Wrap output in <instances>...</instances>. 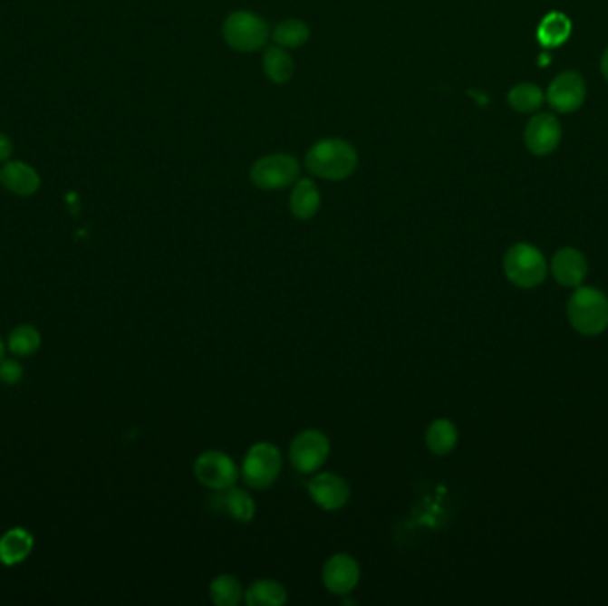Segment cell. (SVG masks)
<instances>
[{
    "label": "cell",
    "mask_w": 608,
    "mask_h": 606,
    "mask_svg": "<svg viewBox=\"0 0 608 606\" xmlns=\"http://www.w3.org/2000/svg\"><path fill=\"white\" fill-rule=\"evenodd\" d=\"M304 168L315 178L342 182L354 175L358 168V151L349 140L340 138L317 140L306 151Z\"/></svg>",
    "instance_id": "cell-1"
},
{
    "label": "cell",
    "mask_w": 608,
    "mask_h": 606,
    "mask_svg": "<svg viewBox=\"0 0 608 606\" xmlns=\"http://www.w3.org/2000/svg\"><path fill=\"white\" fill-rule=\"evenodd\" d=\"M567 319L584 336L602 334L608 327L607 295L593 286H576L567 301Z\"/></svg>",
    "instance_id": "cell-2"
},
{
    "label": "cell",
    "mask_w": 608,
    "mask_h": 606,
    "mask_svg": "<svg viewBox=\"0 0 608 606\" xmlns=\"http://www.w3.org/2000/svg\"><path fill=\"white\" fill-rule=\"evenodd\" d=\"M223 38L236 52H256L265 47L271 38L267 22L251 11H235L223 24Z\"/></svg>",
    "instance_id": "cell-3"
},
{
    "label": "cell",
    "mask_w": 608,
    "mask_h": 606,
    "mask_svg": "<svg viewBox=\"0 0 608 606\" xmlns=\"http://www.w3.org/2000/svg\"><path fill=\"white\" fill-rule=\"evenodd\" d=\"M504 273L516 286L534 288L546 278L548 265L536 245L519 242L507 249L504 256Z\"/></svg>",
    "instance_id": "cell-4"
},
{
    "label": "cell",
    "mask_w": 608,
    "mask_h": 606,
    "mask_svg": "<svg viewBox=\"0 0 608 606\" xmlns=\"http://www.w3.org/2000/svg\"><path fill=\"white\" fill-rule=\"evenodd\" d=\"M283 457L280 448L269 441L255 443L244 456L240 476L251 489H267L280 476Z\"/></svg>",
    "instance_id": "cell-5"
},
{
    "label": "cell",
    "mask_w": 608,
    "mask_h": 606,
    "mask_svg": "<svg viewBox=\"0 0 608 606\" xmlns=\"http://www.w3.org/2000/svg\"><path fill=\"white\" fill-rule=\"evenodd\" d=\"M301 164L294 155L271 153L260 157L249 171L251 184L260 190H283L299 180Z\"/></svg>",
    "instance_id": "cell-6"
},
{
    "label": "cell",
    "mask_w": 608,
    "mask_h": 606,
    "mask_svg": "<svg viewBox=\"0 0 608 606\" xmlns=\"http://www.w3.org/2000/svg\"><path fill=\"white\" fill-rule=\"evenodd\" d=\"M329 452H331V443H329L328 436L323 430L306 428L292 439L288 457H290V465L295 471L303 475H310V473H317L326 465Z\"/></svg>",
    "instance_id": "cell-7"
},
{
    "label": "cell",
    "mask_w": 608,
    "mask_h": 606,
    "mask_svg": "<svg viewBox=\"0 0 608 606\" xmlns=\"http://www.w3.org/2000/svg\"><path fill=\"white\" fill-rule=\"evenodd\" d=\"M194 475L201 486L219 493L234 487L240 469L228 454L221 450H205L194 461Z\"/></svg>",
    "instance_id": "cell-8"
},
{
    "label": "cell",
    "mask_w": 608,
    "mask_h": 606,
    "mask_svg": "<svg viewBox=\"0 0 608 606\" xmlns=\"http://www.w3.org/2000/svg\"><path fill=\"white\" fill-rule=\"evenodd\" d=\"M306 487L314 504L328 513L343 509L351 498V487L345 478L331 471L317 473L308 480Z\"/></svg>",
    "instance_id": "cell-9"
},
{
    "label": "cell",
    "mask_w": 608,
    "mask_h": 606,
    "mask_svg": "<svg viewBox=\"0 0 608 606\" xmlns=\"http://www.w3.org/2000/svg\"><path fill=\"white\" fill-rule=\"evenodd\" d=\"M362 578L358 560L347 553H336L329 557L323 567V583L331 594L347 596L351 594Z\"/></svg>",
    "instance_id": "cell-10"
},
{
    "label": "cell",
    "mask_w": 608,
    "mask_h": 606,
    "mask_svg": "<svg viewBox=\"0 0 608 606\" xmlns=\"http://www.w3.org/2000/svg\"><path fill=\"white\" fill-rule=\"evenodd\" d=\"M561 123L552 114L534 116L525 129V144L537 157H546L554 153L561 144Z\"/></svg>",
    "instance_id": "cell-11"
},
{
    "label": "cell",
    "mask_w": 608,
    "mask_h": 606,
    "mask_svg": "<svg viewBox=\"0 0 608 606\" xmlns=\"http://www.w3.org/2000/svg\"><path fill=\"white\" fill-rule=\"evenodd\" d=\"M546 98L557 112H574L585 100V81L576 72H564L550 84Z\"/></svg>",
    "instance_id": "cell-12"
},
{
    "label": "cell",
    "mask_w": 608,
    "mask_h": 606,
    "mask_svg": "<svg viewBox=\"0 0 608 606\" xmlns=\"http://www.w3.org/2000/svg\"><path fill=\"white\" fill-rule=\"evenodd\" d=\"M552 274L562 286L576 288L587 276V260L574 247H562L552 258Z\"/></svg>",
    "instance_id": "cell-13"
},
{
    "label": "cell",
    "mask_w": 608,
    "mask_h": 606,
    "mask_svg": "<svg viewBox=\"0 0 608 606\" xmlns=\"http://www.w3.org/2000/svg\"><path fill=\"white\" fill-rule=\"evenodd\" d=\"M290 214L299 221H308L317 216L321 208V190L310 178H299L288 197Z\"/></svg>",
    "instance_id": "cell-14"
},
{
    "label": "cell",
    "mask_w": 608,
    "mask_h": 606,
    "mask_svg": "<svg viewBox=\"0 0 608 606\" xmlns=\"http://www.w3.org/2000/svg\"><path fill=\"white\" fill-rule=\"evenodd\" d=\"M0 182L7 190L18 194V196H29L38 190L40 187V177L33 168L22 162H9L0 171Z\"/></svg>",
    "instance_id": "cell-15"
},
{
    "label": "cell",
    "mask_w": 608,
    "mask_h": 606,
    "mask_svg": "<svg viewBox=\"0 0 608 606\" xmlns=\"http://www.w3.org/2000/svg\"><path fill=\"white\" fill-rule=\"evenodd\" d=\"M459 439L458 427L449 418H438L427 427L425 445L434 456H449Z\"/></svg>",
    "instance_id": "cell-16"
},
{
    "label": "cell",
    "mask_w": 608,
    "mask_h": 606,
    "mask_svg": "<svg viewBox=\"0 0 608 606\" xmlns=\"http://www.w3.org/2000/svg\"><path fill=\"white\" fill-rule=\"evenodd\" d=\"M286 600V589L271 578L256 580L244 591V603L249 606H283Z\"/></svg>",
    "instance_id": "cell-17"
},
{
    "label": "cell",
    "mask_w": 608,
    "mask_h": 606,
    "mask_svg": "<svg viewBox=\"0 0 608 606\" xmlns=\"http://www.w3.org/2000/svg\"><path fill=\"white\" fill-rule=\"evenodd\" d=\"M33 535L25 528H13L0 539V562L4 565H14L27 559L33 550Z\"/></svg>",
    "instance_id": "cell-18"
},
{
    "label": "cell",
    "mask_w": 608,
    "mask_h": 606,
    "mask_svg": "<svg viewBox=\"0 0 608 606\" xmlns=\"http://www.w3.org/2000/svg\"><path fill=\"white\" fill-rule=\"evenodd\" d=\"M221 498V509L228 514L230 517H234L235 521L238 523H251L255 514H256V504L253 500V496L240 489V487H228L225 491H219Z\"/></svg>",
    "instance_id": "cell-19"
},
{
    "label": "cell",
    "mask_w": 608,
    "mask_h": 606,
    "mask_svg": "<svg viewBox=\"0 0 608 606\" xmlns=\"http://www.w3.org/2000/svg\"><path fill=\"white\" fill-rule=\"evenodd\" d=\"M262 68L265 77L273 82V84H286L292 75H294V61L290 57V53L286 52V48L269 47L264 53L262 59Z\"/></svg>",
    "instance_id": "cell-20"
},
{
    "label": "cell",
    "mask_w": 608,
    "mask_h": 606,
    "mask_svg": "<svg viewBox=\"0 0 608 606\" xmlns=\"http://www.w3.org/2000/svg\"><path fill=\"white\" fill-rule=\"evenodd\" d=\"M208 594L217 606H236L244 601V589L234 574H219L210 582Z\"/></svg>",
    "instance_id": "cell-21"
},
{
    "label": "cell",
    "mask_w": 608,
    "mask_h": 606,
    "mask_svg": "<svg viewBox=\"0 0 608 606\" xmlns=\"http://www.w3.org/2000/svg\"><path fill=\"white\" fill-rule=\"evenodd\" d=\"M273 42L281 48H301L308 43L310 40V27L295 18H288L280 22L273 31H271Z\"/></svg>",
    "instance_id": "cell-22"
},
{
    "label": "cell",
    "mask_w": 608,
    "mask_h": 606,
    "mask_svg": "<svg viewBox=\"0 0 608 606\" xmlns=\"http://www.w3.org/2000/svg\"><path fill=\"white\" fill-rule=\"evenodd\" d=\"M571 34V22L562 13H550L539 24L537 38L545 47H559Z\"/></svg>",
    "instance_id": "cell-23"
},
{
    "label": "cell",
    "mask_w": 608,
    "mask_h": 606,
    "mask_svg": "<svg viewBox=\"0 0 608 606\" xmlns=\"http://www.w3.org/2000/svg\"><path fill=\"white\" fill-rule=\"evenodd\" d=\"M509 105L517 112H534L543 105L545 94L536 84H517L507 94Z\"/></svg>",
    "instance_id": "cell-24"
},
{
    "label": "cell",
    "mask_w": 608,
    "mask_h": 606,
    "mask_svg": "<svg viewBox=\"0 0 608 606\" xmlns=\"http://www.w3.org/2000/svg\"><path fill=\"white\" fill-rule=\"evenodd\" d=\"M40 343H42V336L33 326L16 327L9 334V349L16 356H29L36 352Z\"/></svg>",
    "instance_id": "cell-25"
},
{
    "label": "cell",
    "mask_w": 608,
    "mask_h": 606,
    "mask_svg": "<svg viewBox=\"0 0 608 606\" xmlns=\"http://www.w3.org/2000/svg\"><path fill=\"white\" fill-rule=\"evenodd\" d=\"M22 375H24V370H22L20 363H16V361H4L0 365V380L5 382V384L20 382Z\"/></svg>",
    "instance_id": "cell-26"
},
{
    "label": "cell",
    "mask_w": 608,
    "mask_h": 606,
    "mask_svg": "<svg viewBox=\"0 0 608 606\" xmlns=\"http://www.w3.org/2000/svg\"><path fill=\"white\" fill-rule=\"evenodd\" d=\"M13 153V146L11 140L7 139L4 134H0V160L9 159V155Z\"/></svg>",
    "instance_id": "cell-27"
},
{
    "label": "cell",
    "mask_w": 608,
    "mask_h": 606,
    "mask_svg": "<svg viewBox=\"0 0 608 606\" xmlns=\"http://www.w3.org/2000/svg\"><path fill=\"white\" fill-rule=\"evenodd\" d=\"M602 73H603V77L608 81V48L605 50L603 57H602Z\"/></svg>",
    "instance_id": "cell-28"
},
{
    "label": "cell",
    "mask_w": 608,
    "mask_h": 606,
    "mask_svg": "<svg viewBox=\"0 0 608 606\" xmlns=\"http://www.w3.org/2000/svg\"><path fill=\"white\" fill-rule=\"evenodd\" d=\"M2 358H4V343L0 341V361H2Z\"/></svg>",
    "instance_id": "cell-29"
}]
</instances>
